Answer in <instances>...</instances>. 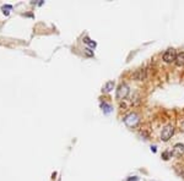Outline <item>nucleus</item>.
<instances>
[{
    "label": "nucleus",
    "mask_w": 184,
    "mask_h": 181,
    "mask_svg": "<svg viewBox=\"0 0 184 181\" xmlns=\"http://www.w3.org/2000/svg\"><path fill=\"white\" fill-rule=\"evenodd\" d=\"M128 94H129V87H128V84L120 83L118 86V88H117V93H115L117 99H119V100L125 99L128 97Z\"/></svg>",
    "instance_id": "f257e3e1"
},
{
    "label": "nucleus",
    "mask_w": 184,
    "mask_h": 181,
    "mask_svg": "<svg viewBox=\"0 0 184 181\" xmlns=\"http://www.w3.org/2000/svg\"><path fill=\"white\" fill-rule=\"evenodd\" d=\"M124 123H125L127 126L134 127V126H136V125L139 124V116H138L135 113H130V114H128V115L124 117Z\"/></svg>",
    "instance_id": "f03ea898"
},
{
    "label": "nucleus",
    "mask_w": 184,
    "mask_h": 181,
    "mask_svg": "<svg viewBox=\"0 0 184 181\" xmlns=\"http://www.w3.org/2000/svg\"><path fill=\"white\" fill-rule=\"evenodd\" d=\"M173 133H174V127H173L172 125H167V126H165V129L162 130V133H161V138H162V141L167 142V141L173 136Z\"/></svg>",
    "instance_id": "7ed1b4c3"
},
{
    "label": "nucleus",
    "mask_w": 184,
    "mask_h": 181,
    "mask_svg": "<svg viewBox=\"0 0 184 181\" xmlns=\"http://www.w3.org/2000/svg\"><path fill=\"white\" fill-rule=\"evenodd\" d=\"M175 58H177V53L172 48L167 49L165 51V54H163V60H165L166 63H173V61H175Z\"/></svg>",
    "instance_id": "20e7f679"
},
{
    "label": "nucleus",
    "mask_w": 184,
    "mask_h": 181,
    "mask_svg": "<svg viewBox=\"0 0 184 181\" xmlns=\"http://www.w3.org/2000/svg\"><path fill=\"white\" fill-rule=\"evenodd\" d=\"M173 157H177V158H179V157H182L183 154H184V144H182V143H177V144H174V147H173V149H172V153H171Z\"/></svg>",
    "instance_id": "39448f33"
},
{
    "label": "nucleus",
    "mask_w": 184,
    "mask_h": 181,
    "mask_svg": "<svg viewBox=\"0 0 184 181\" xmlns=\"http://www.w3.org/2000/svg\"><path fill=\"white\" fill-rule=\"evenodd\" d=\"M133 77H134L136 81H142V80H145V77H146V72H145L144 69H139V70H136V71L134 72Z\"/></svg>",
    "instance_id": "423d86ee"
},
{
    "label": "nucleus",
    "mask_w": 184,
    "mask_h": 181,
    "mask_svg": "<svg viewBox=\"0 0 184 181\" xmlns=\"http://www.w3.org/2000/svg\"><path fill=\"white\" fill-rule=\"evenodd\" d=\"M175 64L178 66H183L184 65V51L177 54V58H175Z\"/></svg>",
    "instance_id": "0eeeda50"
},
{
    "label": "nucleus",
    "mask_w": 184,
    "mask_h": 181,
    "mask_svg": "<svg viewBox=\"0 0 184 181\" xmlns=\"http://www.w3.org/2000/svg\"><path fill=\"white\" fill-rule=\"evenodd\" d=\"M114 88V82L113 81H109V82H107L106 83V86H104V88H103V90L104 92H111V90Z\"/></svg>",
    "instance_id": "6e6552de"
},
{
    "label": "nucleus",
    "mask_w": 184,
    "mask_h": 181,
    "mask_svg": "<svg viewBox=\"0 0 184 181\" xmlns=\"http://www.w3.org/2000/svg\"><path fill=\"white\" fill-rule=\"evenodd\" d=\"M174 170H175V173H177L179 176L184 177V166H182V165H175V166H174Z\"/></svg>",
    "instance_id": "1a4fd4ad"
},
{
    "label": "nucleus",
    "mask_w": 184,
    "mask_h": 181,
    "mask_svg": "<svg viewBox=\"0 0 184 181\" xmlns=\"http://www.w3.org/2000/svg\"><path fill=\"white\" fill-rule=\"evenodd\" d=\"M101 108L103 109V111H104L106 114H108V113L112 111V107H111L109 104H107V103H102V104H101Z\"/></svg>",
    "instance_id": "9d476101"
},
{
    "label": "nucleus",
    "mask_w": 184,
    "mask_h": 181,
    "mask_svg": "<svg viewBox=\"0 0 184 181\" xmlns=\"http://www.w3.org/2000/svg\"><path fill=\"white\" fill-rule=\"evenodd\" d=\"M83 42L86 43V44H88L91 48H95L96 47V42H94V41H91L88 37H85V39H83Z\"/></svg>",
    "instance_id": "9b49d317"
},
{
    "label": "nucleus",
    "mask_w": 184,
    "mask_h": 181,
    "mask_svg": "<svg viewBox=\"0 0 184 181\" xmlns=\"http://www.w3.org/2000/svg\"><path fill=\"white\" fill-rule=\"evenodd\" d=\"M162 158H163L165 160H168V159H169V153H168V152H163V153H162Z\"/></svg>",
    "instance_id": "f8f14e48"
},
{
    "label": "nucleus",
    "mask_w": 184,
    "mask_h": 181,
    "mask_svg": "<svg viewBox=\"0 0 184 181\" xmlns=\"http://www.w3.org/2000/svg\"><path fill=\"white\" fill-rule=\"evenodd\" d=\"M127 181H139V177L138 176H129L127 179Z\"/></svg>",
    "instance_id": "ddd939ff"
},
{
    "label": "nucleus",
    "mask_w": 184,
    "mask_h": 181,
    "mask_svg": "<svg viewBox=\"0 0 184 181\" xmlns=\"http://www.w3.org/2000/svg\"><path fill=\"white\" fill-rule=\"evenodd\" d=\"M85 50H86V54H87V55H90V56H91V55H94V54H92V51H90V49H88V48H87V49H85Z\"/></svg>",
    "instance_id": "4468645a"
},
{
    "label": "nucleus",
    "mask_w": 184,
    "mask_h": 181,
    "mask_svg": "<svg viewBox=\"0 0 184 181\" xmlns=\"http://www.w3.org/2000/svg\"><path fill=\"white\" fill-rule=\"evenodd\" d=\"M180 131H183V132H184V121L180 124Z\"/></svg>",
    "instance_id": "2eb2a0df"
}]
</instances>
